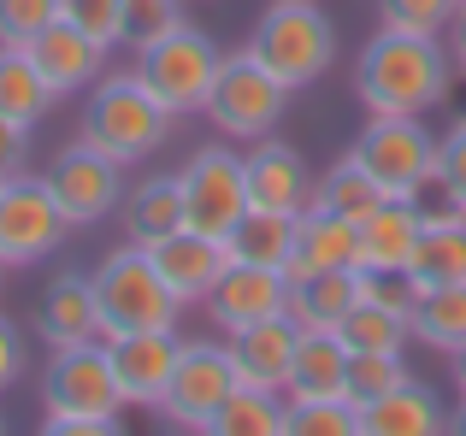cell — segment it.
I'll use <instances>...</instances> for the list:
<instances>
[{"mask_svg":"<svg viewBox=\"0 0 466 436\" xmlns=\"http://www.w3.org/2000/svg\"><path fill=\"white\" fill-rule=\"evenodd\" d=\"M449 89H455V59L443 35H408L378 24V35L354 59V94L366 113L425 118L449 101Z\"/></svg>","mask_w":466,"mask_h":436,"instance_id":"obj_1","label":"cell"},{"mask_svg":"<svg viewBox=\"0 0 466 436\" xmlns=\"http://www.w3.org/2000/svg\"><path fill=\"white\" fill-rule=\"evenodd\" d=\"M171 124H177V113H171L148 83H142V71L130 65V71H101V83H95L89 101H83L77 142L101 148L106 160H118L130 172V165H142L148 154L166 148Z\"/></svg>","mask_w":466,"mask_h":436,"instance_id":"obj_2","label":"cell"},{"mask_svg":"<svg viewBox=\"0 0 466 436\" xmlns=\"http://www.w3.org/2000/svg\"><path fill=\"white\" fill-rule=\"evenodd\" d=\"M125 395H118L106 342L54 348L42 378V431L47 436H113Z\"/></svg>","mask_w":466,"mask_h":436,"instance_id":"obj_3","label":"cell"},{"mask_svg":"<svg viewBox=\"0 0 466 436\" xmlns=\"http://www.w3.org/2000/svg\"><path fill=\"white\" fill-rule=\"evenodd\" d=\"M248 47L278 83L289 89H313L330 65H337V24L319 12V0H272V6L254 18Z\"/></svg>","mask_w":466,"mask_h":436,"instance_id":"obj_4","label":"cell"},{"mask_svg":"<svg viewBox=\"0 0 466 436\" xmlns=\"http://www.w3.org/2000/svg\"><path fill=\"white\" fill-rule=\"evenodd\" d=\"M89 277H95V301H101L106 336L113 331H177L183 301L171 295V283L159 277L154 253L142 242H125V248L101 253V265Z\"/></svg>","mask_w":466,"mask_h":436,"instance_id":"obj_5","label":"cell"},{"mask_svg":"<svg viewBox=\"0 0 466 436\" xmlns=\"http://www.w3.org/2000/svg\"><path fill=\"white\" fill-rule=\"evenodd\" d=\"M289 83H278L272 71L260 65V59L242 47V54H225L218 59V77H213V89H207V124L218 130V136H230V142H260V136H272L278 124H284V113H289Z\"/></svg>","mask_w":466,"mask_h":436,"instance_id":"obj_6","label":"cell"},{"mask_svg":"<svg viewBox=\"0 0 466 436\" xmlns=\"http://www.w3.org/2000/svg\"><path fill=\"white\" fill-rule=\"evenodd\" d=\"M354 160L372 172V183H384V195L420 201V189L437 177V136L425 118H390L366 113V130L354 136Z\"/></svg>","mask_w":466,"mask_h":436,"instance_id":"obj_7","label":"cell"},{"mask_svg":"<svg viewBox=\"0 0 466 436\" xmlns=\"http://www.w3.org/2000/svg\"><path fill=\"white\" fill-rule=\"evenodd\" d=\"M218 59H225V54H218V42L207 30H195V24H177L171 35L137 47L142 83H148V89L177 118H189V113H201V106H207V89H213V77H218Z\"/></svg>","mask_w":466,"mask_h":436,"instance_id":"obj_8","label":"cell"},{"mask_svg":"<svg viewBox=\"0 0 466 436\" xmlns=\"http://www.w3.org/2000/svg\"><path fill=\"white\" fill-rule=\"evenodd\" d=\"M183 189V230H201V236L225 242L230 230L248 213V183H242V154L230 142H207L183 160L177 172Z\"/></svg>","mask_w":466,"mask_h":436,"instance_id":"obj_9","label":"cell"},{"mask_svg":"<svg viewBox=\"0 0 466 436\" xmlns=\"http://www.w3.org/2000/svg\"><path fill=\"white\" fill-rule=\"evenodd\" d=\"M66 236H71V218L59 213L47 177L18 172V177L0 183V265H6V272L42 265Z\"/></svg>","mask_w":466,"mask_h":436,"instance_id":"obj_10","label":"cell"},{"mask_svg":"<svg viewBox=\"0 0 466 436\" xmlns=\"http://www.w3.org/2000/svg\"><path fill=\"white\" fill-rule=\"evenodd\" d=\"M42 177H47V189H54L59 213L71 218V230H89V224H101V218H113L125 207V189H130L125 165L106 160L89 142H66Z\"/></svg>","mask_w":466,"mask_h":436,"instance_id":"obj_11","label":"cell"},{"mask_svg":"<svg viewBox=\"0 0 466 436\" xmlns=\"http://www.w3.org/2000/svg\"><path fill=\"white\" fill-rule=\"evenodd\" d=\"M230 390H237L230 348L213 342V336L183 342L177 348V372H171V390H166V401H159V419H166L171 431H207Z\"/></svg>","mask_w":466,"mask_h":436,"instance_id":"obj_12","label":"cell"},{"mask_svg":"<svg viewBox=\"0 0 466 436\" xmlns=\"http://www.w3.org/2000/svg\"><path fill=\"white\" fill-rule=\"evenodd\" d=\"M177 331H113L106 336V360H113V378L125 407H142V413H159L171 390V372H177Z\"/></svg>","mask_w":466,"mask_h":436,"instance_id":"obj_13","label":"cell"},{"mask_svg":"<svg viewBox=\"0 0 466 436\" xmlns=\"http://www.w3.org/2000/svg\"><path fill=\"white\" fill-rule=\"evenodd\" d=\"M242 183H248V207H260V213L301 218L313 207V172H308V160H301V148H289L278 130L260 136V142H248V154H242Z\"/></svg>","mask_w":466,"mask_h":436,"instance_id":"obj_14","label":"cell"},{"mask_svg":"<svg viewBox=\"0 0 466 436\" xmlns=\"http://www.w3.org/2000/svg\"><path fill=\"white\" fill-rule=\"evenodd\" d=\"M278 312H289V277L272 272V265H242V260H230L225 277L213 283V295H207V319H213L225 336L242 331V324L278 319Z\"/></svg>","mask_w":466,"mask_h":436,"instance_id":"obj_15","label":"cell"},{"mask_svg":"<svg viewBox=\"0 0 466 436\" xmlns=\"http://www.w3.org/2000/svg\"><path fill=\"white\" fill-rule=\"evenodd\" d=\"M296 342H301V324L289 319V312L230 331L225 348H230V366H237V383L284 395V390H289V366H296Z\"/></svg>","mask_w":466,"mask_h":436,"instance_id":"obj_16","label":"cell"},{"mask_svg":"<svg viewBox=\"0 0 466 436\" xmlns=\"http://www.w3.org/2000/svg\"><path fill=\"white\" fill-rule=\"evenodd\" d=\"M148 253H154L159 277L171 283V295H177L183 307H207L213 283L230 265V248L218 236H201V230H171V236H159Z\"/></svg>","mask_w":466,"mask_h":436,"instance_id":"obj_17","label":"cell"},{"mask_svg":"<svg viewBox=\"0 0 466 436\" xmlns=\"http://www.w3.org/2000/svg\"><path fill=\"white\" fill-rule=\"evenodd\" d=\"M35 331L47 348H83V342H106V319L101 301H95V277L66 272L42 289V307H35Z\"/></svg>","mask_w":466,"mask_h":436,"instance_id":"obj_18","label":"cell"},{"mask_svg":"<svg viewBox=\"0 0 466 436\" xmlns=\"http://www.w3.org/2000/svg\"><path fill=\"white\" fill-rule=\"evenodd\" d=\"M420 230H425L420 201L390 195L378 213H366L354 224V260H360V272H408L413 248H420Z\"/></svg>","mask_w":466,"mask_h":436,"instance_id":"obj_19","label":"cell"},{"mask_svg":"<svg viewBox=\"0 0 466 436\" xmlns=\"http://www.w3.org/2000/svg\"><path fill=\"white\" fill-rule=\"evenodd\" d=\"M30 59L42 65L47 89H54L59 101H66V94H77V89H95V83H101V71H106V47L89 42V35H83L77 24H66V18H59L47 35H35V42H30Z\"/></svg>","mask_w":466,"mask_h":436,"instance_id":"obj_20","label":"cell"},{"mask_svg":"<svg viewBox=\"0 0 466 436\" xmlns=\"http://www.w3.org/2000/svg\"><path fill=\"white\" fill-rule=\"evenodd\" d=\"M443 431H449V407L420 378H401L390 395L360 407V436H443Z\"/></svg>","mask_w":466,"mask_h":436,"instance_id":"obj_21","label":"cell"},{"mask_svg":"<svg viewBox=\"0 0 466 436\" xmlns=\"http://www.w3.org/2000/svg\"><path fill=\"white\" fill-rule=\"evenodd\" d=\"M408 277L420 289H437V283H466V213L461 207H431L425 213V230H420V248L408 260Z\"/></svg>","mask_w":466,"mask_h":436,"instance_id":"obj_22","label":"cell"},{"mask_svg":"<svg viewBox=\"0 0 466 436\" xmlns=\"http://www.w3.org/2000/svg\"><path fill=\"white\" fill-rule=\"evenodd\" d=\"M337 265H360V260H354V224H349V218H337V213L308 207V213L296 218V253H289L284 277H289V283H301V277L337 272Z\"/></svg>","mask_w":466,"mask_h":436,"instance_id":"obj_23","label":"cell"},{"mask_svg":"<svg viewBox=\"0 0 466 436\" xmlns=\"http://www.w3.org/2000/svg\"><path fill=\"white\" fill-rule=\"evenodd\" d=\"M360 301V265H337V272H313L289 283V319L301 331H337Z\"/></svg>","mask_w":466,"mask_h":436,"instance_id":"obj_24","label":"cell"},{"mask_svg":"<svg viewBox=\"0 0 466 436\" xmlns=\"http://www.w3.org/2000/svg\"><path fill=\"white\" fill-rule=\"evenodd\" d=\"M408 331L420 348L455 360L466 348V283H437V289H420L408 307Z\"/></svg>","mask_w":466,"mask_h":436,"instance_id":"obj_25","label":"cell"},{"mask_svg":"<svg viewBox=\"0 0 466 436\" xmlns=\"http://www.w3.org/2000/svg\"><path fill=\"white\" fill-rule=\"evenodd\" d=\"M54 106H59V94L47 89L30 47H0V118L18 130H35Z\"/></svg>","mask_w":466,"mask_h":436,"instance_id":"obj_26","label":"cell"},{"mask_svg":"<svg viewBox=\"0 0 466 436\" xmlns=\"http://www.w3.org/2000/svg\"><path fill=\"white\" fill-rule=\"evenodd\" d=\"M118 218H125V242H142V248H154L159 236L183 230V189H177V172H171V177H142V183H130Z\"/></svg>","mask_w":466,"mask_h":436,"instance_id":"obj_27","label":"cell"},{"mask_svg":"<svg viewBox=\"0 0 466 436\" xmlns=\"http://www.w3.org/2000/svg\"><path fill=\"white\" fill-rule=\"evenodd\" d=\"M342 372H349V348L337 331H301L296 366H289V401H330L342 395Z\"/></svg>","mask_w":466,"mask_h":436,"instance_id":"obj_28","label":"cell"},{"mask_svg":"<svg viewBox=\"0 0 466 436\" xmlns=\"http://www.w3.org/2000/svg\"><path fill=\"white\" fill-rule=\"evenodd\" d=\"M384 183H372V172H366L354 154H342V160H330L325 172L313 177V207L319 213H337V218H349V224H360L366 213H378L384 207Z\"/></svg>","mask_w":466,"mask_h":436,"instance_id":"obj_29","label":"cell"},{"mask_svg":"<svg viewBox=\"0 0 466 436\" xmlns=\"http://www.w3.org/2000/svg\"><path fill=\"white\" fill-rule=\"evenodd\" d=\"M225 248H230V260H242V265H272V272H284L289 253H296V218L248 207L242 224L225 236Z\"/></svg>","mask_w":466,"mask_h":436,"instance_id":"obj_30","label":"cell"},{"mask_svg":"<svg viewBox=\"0 0 466 436\" xmlns=\"http://www.w3.org/2000/svg\"><path fill=\"white\" fill-rule=\"evenodd\" d=\"M284 419H289V395L237 383V390L225 395V407L213 413L207 436H284Z\"/></svg>","mask_w":466,"mask_h":436,"instance_id":"obj_31","label":"cell"},{"mask_svg":"<svg viewBox=\"0 0 466 436\" xmlns=\"http://www.w3.org/2000/svg\"><path fill=\"white\" fill-rule=\"evenodd\" d=\"M337 336H342L349 354H408V342H413L408 312L378 307V301H366V295L354 301V312L337 324Z\"/></svg>","mask_w":466,"mask_h":436,"instance_id":"obj_32","label":"cell"},{"mask_svg":"<svg viewBox=\"0 0 466 436\" xmlns=\"http://www.w3.org/2000/svg\"><path fill=\"white\" fill-rule=\"evenodd\" d=\"M408 372V354H349V372H342V401L349 407H372L378 395H390Z\"/></svg>","mask_w":466,"mask_h":436,"instance_id":"obj_33","label":"cell"},{"mask_svg":"<svg viewBox=\"0 0 466 436\" xmlns=\"http://www.w3.org/2000/svg\"><path fill=\"white\" fill-rule=\"evenodd\" d=\"M284 436H360V407H349L342 395H330V401H289Z\"/></svg>","mask_w":466,"mask_h":436,"instance_id":"obj_34","label":"cell"},{"mask_svg":"<svg viewBox=\"0 0 466 436\" xmlns=\"http://www.w3.org/2000/svg\"><path fill=\"white\" fill-rule=\"evenodd\" d=\"M461 0H378V24L408 35H449Z\"/></svg>","mask_w":466,"mask_h":436,"instance_id":"obj_35","label":"cell"},{"mask_svg":"<svg viewBox=\"0 0 466 436\" xmlns=\"http://www.w3.org/2000/svg\"><path fill=\"white\" fill-rule=\"evenodd\" d=\"M66 24L113 54L118 42H130V0H66Z\"/></svg>","mask_w":466,"mask_h":436,"instance_id":"obj_36","label":"cell"},{"mask_svg":"<svg viewBox=\"0 0 466 436\" xmlns=\"http://www.w3.org/2000/svg\"><path fill=\"white\" fill-rule=\"evenodd\" d=\"M66 18V0H0V47H30Z\"/></svg>","mask_w":466,"mask_h":436,"instance_id":"obj_37","label":"cell"},{"mask_svg":"<svg viewBox=\"0 0 466 436\" xmlns=\"http://www.w3.org/2000/svg\"><path fill=\"white\" fill-rule=\"evenodd\" d=\"M431 189L449 201V207L466 213V113L437 136V177H431Z\"/></svg>","mask_w":466,"mask_h":436,"instance_id":"obj_38","label":"cell"},{"mask_svg":"<svg viewBox=\"0 0 466 436\" xmlns=\"http://www.w3.org/2000/svg\"><path fill=\"white\" fill-rule=\"evenodd\" d=\"M177 24H189L177 0H130V47H148L159 35H171Z\"/></svg>","mask_w":466,"mask_h":436,"instance_id":"obj_39","label":"cell"},{"mask_svg":"<svg viewBox=\"0 0 466 436\" xmlns=\"http://www.w3.org/2000/svg\"><path fill=\"white\" fill-rule=\"evenodd\" d=\"M360 295H366V301H378V307L408 312V307H413V295H420V283H413L408 272H360Z\"/></svg>","mask_w":466,"mask_h":436,"instance_id":"obj_40","label":"cell"},{"mask_svg":"<svg viewBox=\"0 0 466 436\" xmlns=\"http://www.w3.org/2000/svg\"><path fill=\"white\" fill-rule=\"evenodd\" d=\"M24 372H30V342H24V331L0 312V395H6Z\"/></svg>","mask_w":466,"mask_h":436,"instance_id":"obj_41","label":"cell"},{"mask_svg":"<svg viewBox=\"0 0 466 436\" xmlns=\"http://www.w3.org/2000/svg\"><path fill=\"white\" fill-rule=\"evenodd\" d=\"M30 136H35V130H18V124L0 118V183L18 177V172H30Z\"/></svg>","mask_w":466,"mask_h":436,"instance_id":"obj_42","label":"cell"},{"mask_svg":"<svg viewBox=\"0 0 466 436\" xmlns=\"http://www.w3.org/2000/svg\"><path fill=\"white\" fill-rule=\"evenodd\" d=\"M443 42H449V59H455V71L466 77V0H461V12H455V24H449Z\"/></svg>","mask_w":466,"mask_h":436,"instance_id":"obj_43","label":"cell"},{"mask_svg":"<svg viewBox=\"0 0 466 436\" xmlns=\"http://www.w3.org/2000/svg\"><path fill=\"white\" fill-rule=\"evenodd\" d=\"M449 372H455V390L466 395V348H461V354H455V360H449Z\"/></svg>","mask_w":466,"mask_h":436,"instance_id":"obj_44","label":"cell"},{"mask_svg":"<svg viewBox=\"0 0 466 436\" xmlns=\"http://www.w3.org/2000/svg\"><path fill=\"white\" fill-rule=\"evenodd\" d=\"M449 431L466 436V395H461V407H455V413H449Z\"/></svg>","mask_w":466,"mask_h":436,"instance_id":"obj_45","label":"cell"},{"mask_svg":"<svg viewBox=\"0 0 466 436\" xmlns=\"http://www.w3.org/2000/svg\"><path fill=\"white\" fill-rule=\"evenodd\" d=\"M0 277H6V265H0Z\"/></svg>","mask_w":466,"mask_h":436,"instance_id":"obj_46","label":"cell"},{"mask_svg":"<svg viewBox=\"0 0 466 436\" xmlns=\"http://www.w3.org/2000/svg\"><path fill=\"white\" fill-rule=\"evenodd\" d=\"M0 431H6V425H0Z\"/></svg>","mask_w":466,"mask_h":436,"instance_id":"obj_47","label":"cell"}]
</instances>
